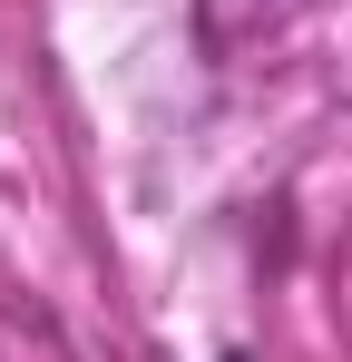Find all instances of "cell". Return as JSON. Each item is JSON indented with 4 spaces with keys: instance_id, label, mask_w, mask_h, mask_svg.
Masks as SVG:
<instances>
[{
    "instance_id": "obj_1",
    "label": "cell",
    "mask_w": 352,
    "mask_h": 362,
    "mask_svg": "<svg viewBox=\"0 0 352 362\" xmlns=\"http://www.w3.org/2000/svg\"><path fill=\"white\" fill-rule=\"evenodd\" d=\"M216 362H254V353H216Z\"/></svg>"
}]
</instances>
